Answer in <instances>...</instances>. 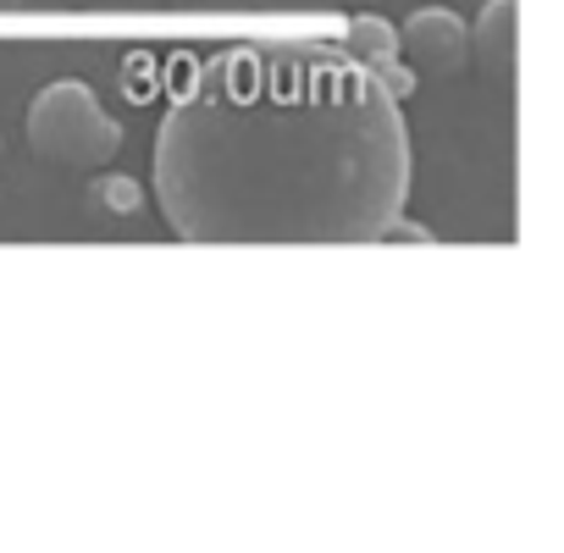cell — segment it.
<instances>
[{"label":"cell","mask_w":564,"mask_h":553,"mask_svg":"<svg viewBox=\"0 0 564 553\" xmlns=\"http://www.w3.org/2000/svg\"><path fill=\"white\" fill-rule=\"evenodd\" d=\"M29 144L51 166L67 172H100L122 150V122L100 106V95L78 78H56L29 106Z\"/></svg>","instance_id":"7a4b0ae2"},{"label":"cell","mask_w":564,"mask_h":553,"mask_svg":"<svg viewBox=\"0 0 564 553\" xmlns=\"http://www.w3.org/2000/svg\"><path fill=\"white\" fill-rule=\"evenodd\" d=\"M399 56L426 73H459L470 56V23L448 7H415L399 23Z\"/></svg>","instance_id":"3957f363"},{"label":"cell","mask_w":564,"mask_h":553,"mask_svg":"<svg viewBox=\"0 0 564 553\" xmlns=\"http://www.w3.org/2000/svg\"><path fill=\"white\" fill-rule=\"evenodd\" d=\"M344 51H349L360 67H371V78H377L393 100H410V95H415V67H404V56H399V29H393L388 18H377V12L349 18Z\"/></svg>","instance_id":"277c9868"},{"label":"cell","mask_w":564,"mask_h":553,"mask_svg":"<svg viewBox=\"0 0 564 553\" xmlns=\"http://www.w3.org/2000/svg\"><path fill=\"white\" fill-rule=\"evenodd\" d=\"M377 243H437V238H432V227H421V221H404V210H399V216H393V221L377 232Z\"/></svg>","instance_id":"52a82bcc"},{"label":"cell","mask_w":564,"mask_h":553,"mask_svg":"<svg viewBox=\"0 0 564 553\" xmlns=\"http://www.w3.org/2000/svg\"><path fill=\"white\" fill-rule=\"evenodd\" d=\"M23 7V0H0V12H18Z\"/></svg>","instance_id":"ba28073f"},{"label":"cell","mask_w":564,"mask_h":553,"mask_svg":"<svg viewBox=\"0 0 564 553\" xmlns=\"http://www.w3.org/2000/svg\"><path fill=\"white\" fill-rule=\"evenodd\" d=\"M470 40H476L481 62L498 78H509L514 73V45H520V0H487L476 29H470Z\"/></svg>","instance_id":"5b68a950"},{"label":"cell","mask_w":564,"mask_h":553,"mask_svg":"<svg viewBox=\"0 0 564 553\" xmlns=\"http://www.w3.org/2000/svg\"><path fill=\"white\" fill-rule=\"evenodd\" d=\"M95 194L106 199V210H139V183L133 177H100Z\"/></svg>","instance_id":"8992f818"},{"label":"cell","mask_w":564,"mask_h":553,"mask_svg":"<svg viewBox=\"0 0 564 553\" xmlns=\"http://www.w3.org/2000/svg\"><path fill=\"white\" fill-rule=\"evenodd\" d=\"M183 67L150 172L183 243L355 249L404 210V100L344 45H221Z\"/></svg>","instance_id":"6da1fadb"}]
</instances>
